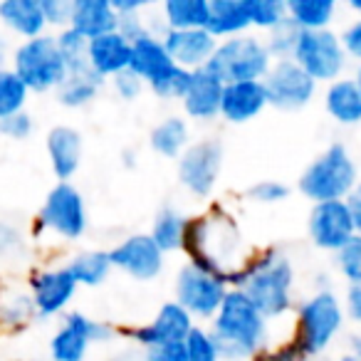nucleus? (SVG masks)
<instances>
[{
  "instance_id": "dca6fc26",
  "label": "nucleus",
  "mask_w": 361,
  "mask_h": 361,
  "mask_svg": "<svg viewBox=\"0 0 361 361\" xmlns=\"http://www.w3.org/2000/svg\"><path fill=\"white\" fill-rule=\"evenodd\" d=\"M111 265L131 280L151 282L164 272V252L149 233H134L109 250Z\"/></svg>"
},
{
  "instance_id": "2eb2a0df",
  "label": "nucleus",
  "mask_w": 361,
  "mask_h": 361,
  "mask_svg": "<svg viewBox=\"0 0 361 361\" xmlns=\"http://www.w3.org/2000/svg\"><path fill=\"white\" fill-rule=\"evenodd\" d=\"M307 231L319 250L334 252V255L356 235L354 218H351L346 201L314 203L310 211V221H307Z\"/></svg>"
},
{
  "instance_id": "2f4dec72",
  "label": "nucleus",
  "mask_w": 361,
  "mask_h": 361,
  "mask_svg": "<svg viewBox=\"0 0 361 361\" xmlns=\"http://www.w3.org/2000/svg\"><path fill=\"white\" fill-rule=\"evenodd\" d=\"M334 0H290L287 3V18L300 30H326L334 20Z\"/></svg>"
},
{
  "instance_id": "412c9836",
  "label": "nucleus",
  "mask_w": 361,
  "mask_h": 361,
  "mask_svg": "<svg viewBox=\"0 0 361 361\" xmlns=\"http://www.w3.org/2000/svg\"><path fill=\"white\" fill-rule=\"evenodd\" d=\"M267 92L262 82H235L223 87L221 116L231 124H247L267 109Z\"/></svg>"
},
{
  "instance_id": "e433bc0d",
  "label": "nucleus",
  "mask_w": 361,
  "mask_h": 361,
  "mask_svg": "<svg viewBox=\"0 0 361 361\" xmlns=\"http://www.w3.org/2000/svg\"><path fill=\"white\" fill-rule=\"evenodd\" d=\"M57 40V47H60L62 57H65L67 62V70L70 72H80V70H87V45H90V40L87 37H82L77 30H72V27H65V30H60L55 35Z\"/></svg>"
},
{
  "instance_id": "0eeeda50",
  "label": "nucleus",
  "mask_w": 361,
  "mask_h": 361,
  "mask_svg": "<svg viewBox=\"0 0 361 361\" xmlns=\"http://www.w3.org/2000/svg\"><path fill=\"white\" fill-rule=\"evenodd\" d=\"M272 57L265 40L255 35H238L221 40L206 70L216 75L223 85L235 82H262L272 67Z\"/></svg>"
},
{
  "instance_id": "7ed1b4c3",
  "label": "nucleus",
  "mask_w": 361,
  "mask_h": 361,
  "mask_svg": "<svg viewBox=\"0 0 361 361\" xmlns=\"http://www.w3.org/2000/svg\"><path fill=\"white\" fill-rule=\"evenodd\" d=\"M211 322V334L223 361H250L265 351L267 319L235 287H231Z\"/></svg>"
},
{
  "instance_id": "f704fd0d",
  "label": "nucleus",
  "mask_w": 361,
  "mask_h": 361,
  "mask_svg": "<svg viewBox=\"0 0 361 361\" xmlns=\"http://www.w3.org/2000/svg\"><path fill=\"white\" fill-rule=\"evenodd\" d=\"M247 18L250 25L257 30L270 32L287 18V3L285 0H245Z\"/></svg>"
},
{
  "instance_id": "72a5a7b5",
  "label": "nucleus",
  "mask_w": 361,
  "mask_h": 361,
  "mask_svg": "<svg viewBox=\"0 0 361 361\" xmlns=\"http://www.w3.org/2000/svg\"><path fill=\"white\" fill-rule=\"evenodd\" d=\"M27 99H30V90H27L25 82L11 67L0 70V119L25 111Z\"/></svg>"
},
{
  "instance_id": "a211bd4d",
  "label": "nucleus",
  "mask_w": 361,
  "mask_h": 361,
  "mask_svg": "<svg viewBox=\"0 0 361 361\" xmlns=\"http://www.w3.org/2000/svg\"><path fill=\"white\" fill-rule=\"evenodd\" d=\"M196 322L188 314L178 302H166L161 305V310L156 312V317L149 322V324L134 329V341L141 344L144 349H151V346H164V344H180L186 341L188 334L193 331Z\"/></svg>"
},
{
  "instance_id": "c9c22d12",
  "label": "nucleus",
  "mask_w": 361,
  "mask_h": 361,
  "mask_svg": "<svg viewBox=\"0 0 361 361\" xmlns=\"http://www.w3.org/2000/svg\"><path fill=\"white\" fill-rule=\"evenodd\" d=\"M300 32L302 30L290 20V18H285L280 25L272 27V30L267 32V40H265V47H267V52H270L272 60H292L297 42H300Z\"/></svg>"
},
{
  "instance_id": "49530a36",
  "label": "nucleus",
  "mask_w": 361,
  "mask_h": 361,
  "mask_svg": "<svg viewBox=\"0 0 361 361\" xmlns=\"http://www.w3.org/2000/svg\"><path fill=\"white\" fill-rule=\"evenodd\" d=\"M23 247V233L11 223H0V255H16Z\"/></svg>"
},
{
  "instance_id": "f03ea898",
  "label": "nucleus",
  "mask_w": 361,
  "mask_h": 361,
  "mask_svg": "<svg viewBox=\"0 0 361 361\" xmlns=\"http://www.w3.org/2000/svg\"><path fill=\"white\" fill-rule=\"evenodd\" d=\"M231 287L240 290L267 322L277 319L292 310L295 267L282 250L265 247L250 255L245 267L233 277Z\"/></svg>"
},
{
  "instance_id": "4c0bfd02",
  "label": "nucleus",
  "mask_w": 361,
  "mask_h": 361,
  "mask_svg": "<svg viewBox=\"0 0 361 361\" xmlns=\"http://www.w3.org/2000/svg\"><path fill=\"white\" fill-rule=\"evenodd\" d=\"M186 354L188 361H223L211 329H203L198 324L193 326V331L186 339Z\"/></svg>"
},
{
  "instance_id": "9b49d317",
  "label": "nucleus",
  "mask_w": 361,
  "mask_h": 361,
  "mask_svg": "<svg viewBox=\"0 0 361 361\" xmlns=\"http://www.w3.org/2000/svg\"><path fill=\"white\" fill-rule=\"evenodd\" d=\"M37 226L62 240H80L87 233V203L75 183H55L37 213Z\"/></svg>"
},
{
  "instance_id": "f3484780",
  "label": "nucleus",
  "mask_w": 361,
  "mask_h": 361,
  "mask_svg": "<svg viewBox=\"0 0 361 361\" xmlns=\"http://www.w3.org/2000/svg\"><path fill=\"white\" fill-rule=\"evenodd\" d=\"M77 280L70 267H50V270H37L30 277V300L40 317H55L70 307L77 292Z\"/></svg>"
},
{
  "instance_id": "a19ab883",
  "label": "nucleus",
  "mask_w": 361,
  "mask_h": 361,
  "mask_svg": "<svg viewBox=\"0 0 361 361\" xmlns=\"http://www.w3.org/2000/svg\"><path fill=\"white\" fill-rule=\"evenodd\" d=\"M35 131V119H32L30 111H18V114L8 116V119H0V134L11 141H25Z\"/></svg>"
},
{
  "instance_id": "3c124183",
  "label": "nucleus",
  "mask_w": 361,
  "mask_h": 361,
  "mask_svg": "<svg viewBox=\"0 0 361 361\" xmlns=\"http://www.w3.org/2000/svg\"><path fill=\"white\" fill-rule=\"evenodd\" d=\"M349 354H354L356 359L361 361V334H356L354 339H351V351H349Z\"/></svg>"
},
{
  "instance_id": "39448f33",
  "label": "nucleus",
  "mask_w": 361,
  "mask_h": 361,
  "mask_svg": "<svg viewBox=\"0 0 361 361\" xmlns=\"http://www.w3.org/2000/svg\"><path fill=\"white\" fill-rule=\"evenodd\" d=\"M129 70L154 92L159 99H183L188 85H191V72L180 70L171 60L164 40L156 32H146L139 40L131 42V65Z\"/></svg>"
},
{
  "instance_id": "8fccbe9b",
  "label": "nucleus",
  "mask_w": 361,
  "mask_h": 361,
  "mask_svg": "<svg viewBox=\"0 0 361 361\" xmlns=\"http://www.w3.org/2000/svg\"><path fill=\"white\" fill-rule=\"evenodd\" d=\"M346 206H349L351 218H354L356 235H361V180L356 183V188L351 191V196L346 198Z\"/></svg>"
},
{
  "instance_id": "a18cd8bd",
  "label": "nucleus",
  "mask_w": 361,
  "mask_h": 361,
  "mask_svg": "<svg viewBox=\"0 0 361 361\" xmlns=\"http://www.w3.org/2000/svg\"><path fill=\"white\" fill-rule=\"evenodd\" d=\"M339 37H341V45H344L346 57H354L361 65V18H356Z\"/></svg>"
},
{
  "instance_id": "473e14b6",
  "label": "nucleus",
  "mask_w": 361,
  "mask_h": 361,
  "mask_svg": "<svg viewBox=\"0 0 361 361\" xmlns=\"http://www.w3.org/2000/svg\"><path fill=\"white\" fill-rule=\"evenodd\" d=\"M67 267H70V272L75 275L77 285H82V287H99L102 282H106L109 272L114 270V265H111V257H109V250L77 252Z\"/></svg>"
},
{
  "instance_id": "5fc2aeb1",
  "label": "nucleus",
  "mask_w": 361,
  "mask_h": 361,
  "mask_svg": "<svg viewBox=\"0 0 361 361\" xmlns=\"http://www.w3.org/2000/svg\"><path fill=\"white\" fill-rule=\"evenodd\" d=\"M354 82H356V87L361 90V65H356V72H354Z\"/></svg>"
},
{
  "instance_id": "9d476101",
  "label": "nucleus",
  "mask_w": 361,
  "mask_h": 361,
  "mask_svg": "<svg viewBox=\"0 0 361 361\" xmlns=\"http://www.w3.org/2000/svg\"><path fill=\"white\" fill-rule=\"evenodd\" d=\"M292 60L312 77V80L319 85V82H331L341 80L346 70V57L344 45H341V37L334 30H302L300 42L295 47V55Z\"/></svg>"
},
{
  "instance_id": "423d86ee",
  "label": "nucleus",
  "mask_w": 361,
  "mask_h": 361,
  "mask_svg": "<svg viewBox=\"0 0 361 361\" xmlns=\"http://www.w3.org/2000/svg\"><path fill=\"white\" fill-rule=\"evenodd\" d=\"M344 305L331 290H317L297 307V329L295 341L310 359L322 356L331 346V341L339 336L344 326Z\"/></svg>"
},
{
  "instance_id": "de8ad7c7",
  "label": "nucleus",
  "mask_w": 361,
  "mask_h": 361,
  "mask_svg": "<svg viewBox=\"0 0 361 361\" xmlns=\"http://www.w3.org/2000/svg\"><path fill=\"white\" fill-rule=\"evenodd\" d=\"M262 361H310V356H307L305 351H302L300 346L290 339L287 344L277 346L275 351L265 354V359H262Z\"/></svg>"
},
{
  "instance_id": "c85d7f7f",
  "label": "nucleus",
  "mask_w": 361,
  "mask_h": 361,
  "mask_svg": "<svg viewBox=\"0 0 361 361\" xmlns=\"http://www.w3.org/2000/svg\"><path fill=\"white\" fill-rule=\"evenodd\" d=\"M102 87H104V80L97 77L90 67L80 72H70L67 80L57 87V102L65 109H82V106L92 104L97 99Z\"/></svg>"
},
{
  "instance_id": "1a4fd4ad",
  "label": "nucleus",
  "mask_w": 361,
  "mask_h": 361,
  "mask_svg": "<svg viewBox=\"0 0 361 361\" xmlns=\"http://www.w3.org/2000/svg\"><path fill=\"white\" fill-rule=\"evenodd\" d=\"M223 161H226V146L221 139L206 136V139L191 141L188 149L178 156V166H176L178 183L191 196L208 198L218 186Z\"/></svg>"
},
{
  "instance_id": "f257e3e1",
  "label": "nucleus",
  "mask_w": 361,
  "mask_h": 361,
  "mask_svg": "<svg viewBox=\"0 0 361 361\" xmlns=\"http://www.w3.org/2000/svg\"><path fill=\"white\" fill-rule=\"evenodd\" d=\"M180 250L186 252L188 265L201 267L226 280L228 285L250 260V255L243 250L240 228L226 213H213V216L206 213V216L188 218Z\"/></svg>"
},
{
  "instance_id": "b1692460",
  "label": "nucleus",
  "mask_w": 361,
  "mask_h": 361,
  "mask_svg": "<svg viewBox=\"0 0 361 361\" xmlns=\"http://www.w3.org/2000/svg\"><path fill=\"white\" fill-rule=\"evenodd\" d=\"M0 25H6L23 40L45 35L47 20L40 0H3L0 3Z\"/></svg>"
},
{
  "instance_id": "a878e982",
  "label": "nucleus",
  "mask_w": 361,
  "mask_h": 361,
  "mask_svg": "<svg viewBox=\"0 0 361 361\" xmlns=\"http://www.w3.org/2000/svg\"><path fill=\"white\" fill-rule=\"evenodd\" d=\"M324 109L341 126L361 124V90L356 87L354 77H341L326 87Z\"/></svg>"
},
{
  "instance_id": "7c9ffc66",
  "label": "nucleus",
  "mask_w": 361,
  "mask_h": 361,
  "mask_svg": "<svg viewBox=\"0 0 361 361\" xmlns=\"http://www.w3.org/2000/svg\"><path fill=\"white\" fill-rule=\"evenodd\" d=\"M186 226H188V218L183 216V213L176 211V208H171V206H166L156 213L154 223H151L149 235L154 238V243L166 255V252L180 250V245H183V235H186Z\"/></svg>"
},
{
  "instance_id": "c756f323",
  "label": "nucleus",
  "mask_w": 361,
  "mask_h": 361,
  "mask_svg": "<svg viewBox=\"0 0 361 361\" xmlns=\"http://www.w3.org/2000/svg\"><path fill=\"white\" fill-rule=\"evenodd\" d=\"M211 0H166V30H203L208 25Z\"/></svg>"
},
{
  "instance_id": "20e7f679",
  "label": "nucleus",
  "mask_w": 361,
  "mask_h": 361,
  "mask_svg": "<svg viewBox=\"0 0 361 361\" xmlns=\"http://www.w3.org/2000/svg\"><path fill=\"white\" fill-rule=\"evenodd\" d=\"M356 183H359V169L349 149L341 141H334L310 161L297 180V188L314 206L326 201H346Z\"/></svg>"
},
{
  "instance_id": "ddd939ff",
  "label": "nucleus",
  "mask_w": 361,
  "mask_h": 361,
  "mask_svg": "<svg viewBox=\"0 0 361 361\" xmlns=\"http://www.w3.org/2000/svg\"><path fill=\"white\" fill-rule=\"evenodd\" d=\"M114 339V326L106 322H94L82 312H70L62 319L60 329L50 339L52 361H85L94 341Z\"/></svg>"
},
{
  "instance_id": "cd10ccee",
  "label": "nucleus",
  "mask_w": 361,
  "mask_h": 361,
  "mask_svg": "<svg viewBox=\"0 0 361 361\" xmlns=\"http://www.w3.org/2000/svg\"><path fill=\"white\" fill-rule=\"evenodd\" d=\"M191 144V126L183 116H166L154 124L149 134V146L164 159H178Z\"/></svg>"
},
{
  "instance_id": "bb28decb",
  "label": "nucleus",
  "mask_w": 361,
  "mask_h": 361,
  "mask_svg": "<svg viewBox=\"0 0 361 361\" xmlns=\"http://www.w3.org/2000/svg\"><path fill=\"white\" fill-rule=\"evenodd\" d=\"M250 18H247L245 0H211V13H208L206 30L218 42L228 37L247 35L250 30Z\"/></svg>"
},
{
  "instance_id": "79ce46f5",
  "label": "nucleus",
  "mask_w": 361,
  "mask_h": 361,
  "mask_svg": "<svg viewBox=\"0 0 361 361\" xmlns=\"http://www.w3.org/2000/svg\"><path fill=\"white\" fill-rule=\"evenodd\" d=\"M42 13H45L47 27L55 25L60 30L70 27L72 23V11H75V0H40Z\"/></svg>"
},
{
  "instance_id": "09e8293b",
  "label": "nucleus",
  "mask_w": 361,
  "mask_h": 361,
  "mask_svg": "<svg viewBox=\"0 0 361 361\" xmlns=\"http://www.w3.org/2000/svg\"><path fill=\"white\" fill-rule=\"evenodd\" d=\"M344 314L349 317L351 322L361 324V285H349L344 295Z\"/></svg>"
},
{
  "instance_id": "4be33fe9",
  "label": "nucleus",
  "mask_w": 361,
  "mask_h": 361,
  "mask_svg": "<svg viewBox=\"0 0 361 361\" xmlns=\"http://www.w3.org/2000/svg\"><path fill=\"white\" fill-rule=\"evenodd\" d=\"M87 65L102 80H111L131 65V42L121 32H106L87 45Z\"/></svg>"
},
{
  "instance_id": "aec40b11",
  "label": "nucleus",
  "mask_w": 361,
  "mask_h": 361,
  "mask_svg": "<svg viewBox=\"0 0 361 361\" xmlns=\"http://www.w3.org/2000/svg\"><path fill=\"white\" fill-rule=\"evenodd\" d=\"M45 146L57 183H70V178H75L80 171L82 156H85V139H82L80 129L70 124L52 126L45 136Z\"/></svg>"
},
{
  "instance_id": "37998d69",
  "label": "nucleus",
  "mask_w": 361,
  "mask_h": 361,
  "mask_svg": "<svg viewBox=\"0 0 361 361\" xmlns=\"http://www.w3.org/2000/svg\"><path fill=\"white\" fill-rule=\"evenodd\" d=\"M111 87H114V92L124 102H134V99H139V94L144 92L146 85L131 70H124V72H119L116 77H111Z\"/></svg>"
},
{
  "instance_id": "58836bf2",
  "label": "nucleus",
  "mask_w": 361,
  "mask_h": 361,
  "mask_svg": "<svg viewBox=\"0 0 361 361\" xmlns=\"http://www.w3.org/2000/svg\"><path fill=\"white\" fill-rule=\"evenodd\" d=\"M336 267L349 285H361V235H354L336 252Z\"/></svg>"
},
{
  "instance_id": "6e6552de",
  "label": "nucleus",
  "mask_w": 361,
  "mask_h": 361,
  "mask_svg": "<svg viewBox=\"0 0 361 361\" xmlns=\"http://www.w3.org/2000/svg\"><path fill=\"white\" fill-rule=\"evenodd\" d=\"M13 67L11 70L20 77L27 85V90L37 92H57V87L67 80L70 70L62 57L60 47H57L55 35H40L32 40H23L20 45L13 50Z\"/></svg>"
},
{
  "instance_id": "f8f14e48",
  "label": "nucleus",
  "mask_w": 361,
  "mask_h": 361,
  "mask_svg": "<svg viewBox=\"0 0 361 361\" xmlns=\"http://www.w3.org/2000/svg\"><path fill=\"white\" fill-rule=\"evenodd\" d=\"M176 302H178L193 319H213L221 310L223 300L231 292V285L201 267L183 265L176 272Z\"/></svg>"
},
{
  "instance_id": "393cba45",
  "label": "nucleus",
  "mask_w": 361,
  "mask_h": 361,
  "mask_svg": "<svg viewBox=\"0 0 361 361\" xmlns=\"http://www.w3.org/2000/svg\"><path fill=\"white\" fill-rule=\"evenodd\" d=\"M116 23H119V16H116L111 0H75L70 27L87 40L114 32Z\"/></svg>"
},
{
  "instance_id": "5701e85b",
  "label": "nucleus",
  "mask_w": 361,
  "mask_h": 361,
  "mask_svg": "<svg viewBox=\"0 0 361 361\" xmlns=\"http://www.w3.org/2000/svg\"><path fill=\"white\" fill-rule=\"evenodd\" d=\"M223 82L203 67L191 72V85L180 99L186 116L196 121H211L221 116V99H223Z\"/></svg>"
},
{
  "instance_id": "4468645a",
  "label": "nucleus",
  "mask_w": 361,
  "mask_h": 361,
  "mask_svg": "<svg viewBox=\"0 0 361 361\" xmlns=\"http://www.w3.org/2000/svg\"><path fill=\"white\" fill-rule=\"evenodd\" d=\"M267 104L282 111L305 109L317 94V82L295 60H275L262 80Z\"/></svg>"
},
{
  "instance_id": "864d4df0",
  "label": "nucleus",
  "mask_w": 361,
  "mask_h": 361,
  "mask_svg": "<svg viewBox=\"0 0 361 361\" xmlns=\"http://www.w3.org/2000/svg\"><path fill=\"white\" fill-rule=\"evenodd\" d=\"M349 8H351V11L356 13V16L361 18V0H351V3H349Z\"/></svg>"
},
{
  "instance_id": "6e6d98bb",
  "label": "nucleus",
  "mask_w": 361,
  "mask_h": 361,
  "mask_svg": "<svg viewBox=\"0 0 361 361\" xmlns=\"http://www.w3.org/2000/svg\"><path fill=\"white\" fill-rule=\"evenodd\" d=\"M339 361H359V359H356V356L354 354H344V356H341V359Z\"/></svg>"
},
{
  "instance_id": "6ab92c4d",
  "label": "nucleus",
  "mask_w": 361,
  "mask_h": 361,
  "mask_svg": "<svg viewBox=\"0 0 361 361\" xmlns=\"http://www.w3.org/2000/svg\"><path fill=\"white\" fill-rule=\"evenodd\" d=\"M166 50H169L171 60L180 67V70L196 72L211 62L213 52L218 47V40L211 32L203 30H164L161 32Z\"/></svg>"
},
{
  "instance_id": "ea45409f",
  "label": "nucleus",
  "mask_w": 361,
  "mask_h": 361,
  "mask_svg": "<svg viewBox=\"0 0 361 361\" xmlns=\"http://www.w3.org/2000/svg\"><path fill=\"white\" fill-rule=\"evenodd\" d=\"M247 196L255 203H265V206H272V203H282L290 198V186L282 183V180H257L255 186H250Z\"/></svg>"
},
{
  "instance_id": "c03bdc74",
  "label": "nucleus",
  "mask_w": 361,
  "mask_h": 361,
  "mask_svg": "<svg viewBox=\"0 0 361 361\" xmlns=\"http://www.w3.org/2000/svg\"><path fill=\"white\" fill-rule=\"evenodd\" d=\"M144 361H188L186 341H180V344H164V346H151V349H144Z\"/></svg>"
},
{
  "instance_id": "603ef678",
  "label": "nucleus",
  "mask_w": 361,
  "mask_h": 361,
  "mask_svg": "<svg viewBox=\"0 0 361 361\" xmlns=\"http://www.w3.org/2000/svg\"><path fill=\"white\" fill-rule=\"evenodd\" d=\"M6 60H8V45H6V40L0 37V70H6Z\"/></svg>"
}]
</instances>
